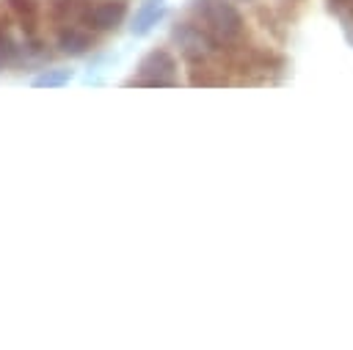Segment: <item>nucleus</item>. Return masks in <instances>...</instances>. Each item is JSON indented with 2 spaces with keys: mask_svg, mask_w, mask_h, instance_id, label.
I'll return each mask as SVG.
<instances>
[{
  "mask_svg": "<svg viewBox=\"0 0 353 350\" xmlns=\"http://www.w3.org/2000/svg\"><path fill=\"white\" fill-rule=\"evenodd\" d=\"M85 0H44L41 8L47 11V22L50 28H61V25H77L80 11H83Z\"/></svg>",
  "mask_w": 353,
  "mask_h": 350,
  "instance_id": "1a4fd4ad",
  "label": "nucleus"
},
{
  "mask_svg": "<svg viewBox=\"0 0 353 350\" xmlns=\"http://www.w3.org/2000/svg\"><path fill=\"white\" fill-rule=\"evenodd\" d=\"M11 19H14V28L19 30V39H22V47L30 58V63H39V61H50V44L44 39V30H41V0H3Z\"/></svg>",
  "mask_w": 353,
  "mask_h": 350,
  "instance_id": "f03ea898",
  "label": "nucleus"
},
{
  "mask_svg": "<svg viewBox=\"0 0 353 350\" xmlns=\"http://www.w3.org/2000/svg\"><path fill=\"white\" fill-rule=\"evenodd\" d=\"M171 41L179 47V55L188 61V66L204 63V61H210L212 55H218V47L212 44V39H210L193 19L174 22V28H171Z\"/></svg>",
  "mask_w": 353,
  "mask_h": 350,
  "instance_id": "39448f33",
  "label": "nucleus"
},
{
  "mask_svg": "<svg viewBox=\"0 0 353 350\" xmlns=\"http://www.w3.org/2000/svg\"><path fill=\"white\" fill-rule=\"evenodd\" d=\"M30 58L22 47V39L17 36V28H14V19L6 8V3L0 0V74L3 72H28Z\"/></svg>",
  "mask_w": 353,
  "mask_h": 350,
  "instance_id": "423d86ee",
  "label": "nucleus"
},
{
  "mask_svg": "<svg viewBox=\"0 0 353 350\" xmlns=\"http://www.w3.org/2000/svg\"><path fill=\"white\" fill-rule=\"evenodd\" d=\"M165 17H168L165 0H146V3H141V8H135V14H132V19H130V33H132L135 39H143V36H149Z\"/></svg>",
  "mask_w": 353,
  "mask_h": 350,
  "instance_id": "6e6552de",
  "label": "nucleus"
},
{
  "mask_svg": "<svg viewBox=\"0 0 353 350\" xmlns=\"http://www.w3.org/2000/svg\"><path fill=\"white\" fill-rule=\"evenodd\" d=\"M55 50L66 58H83L97 47V33L83 25H61L52 30Z\"/></svg>",
  "mask_w": 353,
  "mask_h": 350,
  "instance_id": "0eeeda50",
  "label": "nucleus"
},
{
  "mask_svg": "<svg viewBox=\"0 0 353 350\" xmlns=\"http://www.w3.org/2000/svg\"><path fill=\"white\" fill-rule=\"evenodd\" d=\"M130 14V3L127 0H85L77 25L99 33H116L124 19Z\"/></svg>",
  "mask_w": 353,
  "mask_h": 350,
  "instance_id": "20e7f679",
  "label": "nucleus"
},
{
  "mask_svg": "<svg viewBox=\"0 0 353 350\" xmlns=\"http://www.w3.org/2000/svg\"><path fill=\"white\" fill-rule=\"evenodd\" d=\"M72 77H74V69L52 66V69H44L41 74H36V77H33V85H36V88H61V85H66Z\"/></svg>",
  "mask_w": 353,
  "mask_h": 350,
  "instance_id": "9d476101",
  "label": "nucleus"
},
{
  "mask_svg": "<svg viewBox=\"0 0 353 350\" xmlns=\"http://www.w3.org/2000/svg\"><path fill=\"white\" fill-rule=\"evenodd\" d=\"M179 63L171 55V50L165 47H154L149 50L138 66H135V77L127 80V85H146V88H174L179 85Z\"/></svg>",
  "mask_w": 353,
  "mask_h": 350,
  "instance_id": "7ed1b4c3",
  "label": "nucleus"
},
{
  "mask_svg": "<svg viewBox=\"0 0 353 350\" xmlns=\"http://www.w3.org/2000/svg\"><path fill=\"white\" fill-rule=\"evenodd\" d=\"M245 3H254V0H245Z\"/></svg>",
  "mask_w": 353,
  "mask_h": 350,
  "instance_id": "9b49d317",
  "label": "nucleus"
},
{
  "mask_svg": "<svg viewBox=\"0 0 353 350\" xmlns=\"http://www.w3.org/2000/svg\"><path fill=\"white\" fill-rule=\"evenodd\" d=\"M190 19L212 39L218 52L237 50L245 36V19L229 0H188Z\"/></svg>",
  "mask_w": 353,
  "mask_h": 350,
  "instance_id": "f257e3e1",
  "label": "nucleus"
}]
</instances>
